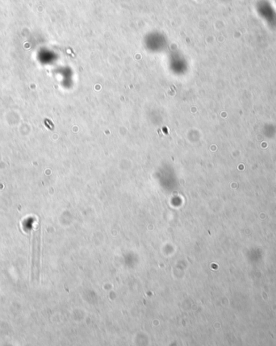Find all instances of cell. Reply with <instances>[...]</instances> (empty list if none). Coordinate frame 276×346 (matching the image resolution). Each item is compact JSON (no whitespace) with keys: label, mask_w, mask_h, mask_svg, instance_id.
I'll list each match as a JSON object with an SVG mask.
<instances>
[{"label":"cell","mask_w":276,"mask_h":346,"mask_svg":"<svg viewBox=\"0 0 276 346\" xmlns=\"http://www.w3.org/2000/svg\"><path fill=\"white\" fill-rule=\"evenodd\" d=\"M32 279L35 280L39 277L40 254V230L36 228L33 230L32 240Z\"/></svg>","instance_id":"6da1fadb"}]
</instances>
